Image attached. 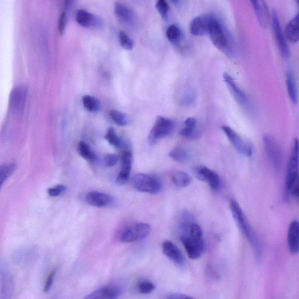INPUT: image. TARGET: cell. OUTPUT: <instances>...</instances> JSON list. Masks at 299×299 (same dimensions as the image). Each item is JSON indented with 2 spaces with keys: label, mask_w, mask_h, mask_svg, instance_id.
Masks as SVG:
<instances>
[{
  "label": "cell",
  "mask_w": 299,
  "mask_h": 299,
  "mask_svg": "<svg viewBox=\"0 0 299 299\" xmlns=\"http://www.w3.org/2000/svg\"><path fill=\"white\" fill-rule=\"evenodd\" d=\"M110 145L116 147H121L122 145V142L120 138L118 136L117 132L114 128H110L105 136Z\"/></svg>",
  "instance_id": "cell-33"
},
{
  "label": "cell",
  "mask_w": 299,
  "mask_h": 299,
  "mask_svg": "<svg viewBox=\"0 0 299 299\" xmlns=\"http://www.w3.org/2000/svg\"><path fill=\"white\" fill-rule=\"evenodd\" d=\"M166 37L170 43L178 45L182 40V34L180 28L175 25L169 26L166 31Z\"/></svg>",
  "instance_id": "cell-25"
},
{
  "label": "cell",
  "mask_w": 299,
  "mask_h": 299,
  "mask_svg": "<svg viewBox=\"0 0 299 299\" xmlns=\"http://www.w3.org/2000/svg\"><path fill=\"white\" fill-rule=\"evenodd\" d=\"M289 194L292 195L299 202V176L296 182H295L292 188H291Z\"/></svg>",
  "instance_id": "cell-42"
},
{
  "label": "cell",
  "mask_w": 299,
  "mask_h": 299,
  "mask_svg": "<svg viewBox=\"0 0 299 299\" xmlns=\"http://www.w3.org/2000/svg\"><path fill=\"white\" fill-rule=\"evenodd\" d=\"M156 8L160 16L167 20L168 16L169 6L166 0H157Z\"/></svg>",
  "instance_id": "cell-35"
},
{
  "label": "cell",
  "mask_w": 299,
  "mask_h": 299,
  "mask_svg": "<svg viewBox=\"0 0 299 299\" xmlns=\"http://www.w3.org/2000/svg\"><path fill=\"white\" fill-rule=\"evenodd\" d=\"M56 275V270H53V271L49 274L47 281L45 284L44 288V291L45 292H48L51 289L53 283H54V278Z\"/></svg>",
  "instance_id": "cell-41"
},
{
  "label": "cell",
  "mask_w": 299,
  "mask_h": 299,
  "mask_svg": "<svg viewBox=\"0 0 299 299\" xmlns=\"http://www.w3.org/2000/svg\"><path fill=\"white\" fill-rule=\"evenodd\" d=\"M119 42L121 47L126 50H132L134 47V42L124 31H121L119 35Z\"/></svg>",
  "instance_id": "cell-34"
},
{
  "label": "cell",
  "mask_w": 299,
  "mask_h": 299,
  "mask_svg": "<svg viewBox=\"0 0 299 299\" xmlns=\"http://www.w3.org/2000/svg\"><path fill=\"white\" fill-rule=\"evenodd\" d=\"M230 207L235 222L242 233L247 238L254 251L256 258H261L262 254L261 244H260L258 237L256 236L255 231L249 224L247 218L246 217L240 205L236 200L231 199L230 202Z\"/></svg>",
  "instance_id": "cell-2"
},
{
  "label": "cell",
  "mask_w": 299,
  "mask_h": 299,
  "mask_svg": "<svg viewBox=\"0 0 299 299\" xmlns=\"http://www.w3.org/2000/svg\"><path fill=\"white\" fill-rule=\"evenodd\" d=\"M133 157L130 151H125L122 156V168L117 178L118 185H123L128 181L132 167Z\"/></svg>",
  "instance_id": "cell-19"
},
{
  "label": "cell",
  "mask_w": 299,
  "mask_h": 299,
  "mask_svg": "<svg viewBox=\"0 0 299 299\" xmlns=\"http://www.w3.org/2000/svg\"><path fill=\"white\" fill-rule=\"evenodd\" d=\"M264 149L272 167L279 171L283 163L282 151L276 140L272 136L266 135L263 137Z\"/></svg>",
  "instance_id": "cell-5"
},
{
  "label": "cell",
  "mask_w": 299,
  "mask_h": 299,
  "mask_svg": "<svg viewBox=\"0 0 299 299\" xmlns=\"http://www.w3.org/2000/svg\"><path fill=\"white\" fill-rule=\"evenodd\" d=\"M133 188L138 191L157 194L160 192L162 185L159 179L150 175L139 173L132 179Z\"/></svg>",
  "instance_id": "cell-4"
},
{
  "label": "cell",
  "mask_w": 299,
  "mask_h": 299,
  "mask_svg": "<svg viewBox=\"0 0 299 299\" xmlns=\"http://www.w3.org/2000/svg\"><path fill=\"white\" fill-rule=\"evenodd\" d=\"M299 176V140L297 138L293 140L292 149H291L289 161H288L286 187L288 193L292 188L295 182Z\"/></svg>",
  "instance_id": "cell-3"
},
{
  "label": "cell",
  "mask_w": 299,
  "mask_h": 299,
  "mask_svg": "<svg viewBox=\"0 0 299 299\" xmlns=\"http://www.w3.org/2000/svg\"><path fill=\"white\" fill-rule=\"evenodd\" d=\"M272 25L274 37L281 55L284 59H288L290 56V50L287 43V39L281 28L278 15L275 10H273L271 13Z\"/></svg>",
  "instance_id": "cell-8"
},
{
  "label": "cell",
  "mask_w": 299,
  "mask_h": 299,
  "mask_svg": "<svg viewBox=\"0 0 299 299\" xmlns=\"http://www.w3.org/2000/svg\"><path fill=\"white\" fill-rule=\"evenodd\" d=\"M170 1L172 3L174 4L175 5H177V4H178L179 2V0H170Z\"/></svg>",
  "instance_id": "cell-46"
},
{
  "label": "cell",
  "mask_w": 299,
  "mask_h": 299,
  "mask_svg": "<svg viewBox=\"0 0 299 299\" xmlns=\"http://www.w3.org/2000/svg\"><path fill=\"white\" fill-rule=\"evenodd\" d=\"M212 16L202 15L193 19L190 24V32L193 36L202 37L208 34L209 25Z\"/></svg>",
  "instance_id": "cell-13"
},
{
  "label": "cell",
  "mask_w": 299,
  "mask_h": 299,
  "mask_svg": "<svg viewBox=\"0 0 299 299\" xmlns=\"http://www.w3.org/2000/svg\"><path fill=\"white\" fill-rule=\"evenodd\" d=\"M27 89L24 87H17L10 95V106L14 112L23 111L26 103Z\"/></svg>",
  "instance_id": "cell-16"
},
{
  "label": "cell",
  "mask_w": 299,
  "mask_h": 299,
  "mask_svg": "<svg viewBox=\"0 0 299 299\" xmlns=\"http://www.w3.org/2000/svg\"><path fill=\"white\" fill-rule=\"evenodd\" d=\"M68 13L63 11L61 14V17H60L59 24H58V30L60 35H62L65 34L67 24H68Z\"/></svg>",
  "instance_id": "cell-38"
},
{
  "label": "cell",
  "mask_w": 299,
  "mask_h": 299,
  "mask_svg": "<svg viewBox=\"0 0 299 299\" xmlns=\"http://www.w3.org/2000/svg\"><path fill=\"white\" fill-rule=\"evenodd\" d=\"M287 245L291 254L299 253V221L293 220L289 224L287 231Z\"/></svg>",
  "instance_id": "cell-17"
},
{
  "label": "cell",
  "mask_w": 299,
  "mask_h": 299,
  "mask_svg": "<svg viewBox=\"0 0 299 299\" xmlns=\"http://www.w3.org/2000/svg\"><path fill=\"white\" fill-rule=\"evenodd\" d=\"M78 151L80 156L86 160L92 161L96 159V155L86 142H80L79 143Z\"/></svg>",
  "instance_id": "cell-30"
},
{
  "label": "cell",
  "mask_w": 299,
  "mask_h": 299,
  "mask_svg": "<svg viewBox=\"0 0 299 299\" xmlns=\"http://www.w3.org/2000/svg\"><path fill=\"white\" fill-rule=\"evenodd\" d=\"M296 1L297 5H299V0H296Z\"/></svg>",
  "instance_id": "cell-47"
},
{
  "label": "cell",
  "mask_w": 299,
  "mask_h": 299,
  "mask_svg": "<svg viewBox=\"0 0 299 299\" xmlns=\"http://www.w3.org/2000/svg\"><path fill=\"white\" fill-rule=\"evenodd\" d=\"M76 20L80 26L94 30L103 29L104 24L99 17L86 10H80L76 13Z\"/></svg>",
  "instance_id": "cell-11"
},
{
  "label": "cell",
  "mask_w": 299,
  "mask_h": 299,
  "mask_svg": "<svg viewBox=\"0 0 299 299\" xmlns=\"http://www.w3.org/2000/svg\"><path fill=\"white\" fill-rule=\"evenodd\" d=\"M169 299H188L192 298V297L188 296V295L181 293H172L169 294L167 297Z\"/></svg>",
  "instance_id": "cell-43"
},
{
  "label": "cell",
  "mask_w": 299,
  "mask_h": 299,
  "mask_svg": "<svg viewBox=\"0 0 299 299\" xmlns=\"http://www.w3.org/2000/svg\"><path fill=\"white\" fill-rule=\"evenodd\" d=\"M254 11L260 26L266 28L269 23V13L265 0H259Z\"/></svg>",
  "instance_id": "cell-24"
},
{
  "label": "cell",
  "mask_w": 299,
  "mask_h": 299,
  "mask_svg": "<svg viewBox=\"0 0 299 299\" xmlns=\"http://www.w3.org/2000/svg\"><path fill=\"white\" fill-rule=\"evenodd\" d=\"M150 225L138 223L126 228L121 234V240L124 242H134L143 240L151 233Z\"/></svg>",
  "instance_id": "cell-7"
},
{
  "label": "cell",
  "mask_w": 299,
  "mask_h": 299,
  "mask_svg": "<svg viewBox=\"0 0 299 299\" xmlns=\"http://www.w3.org/2000/svg\"><path fill=\"white\" fill-rule=\"evenodd\" d=\"M83 103L84 107L91 112H97L100 110L101 103L96 97L85 96L83 97Z\"/></svg>",
  "instance_id": "cell-28"
},
{
  "label": "cell",
  "mask_w": 299,
  "mask_h": 299,
  "mask_svg": "<svg viewBox=\"0 0 299 299\" xmlns=\"http://www.w3.org/2000/svg\"><path fill=\"white\" fill-rule=\"evenodd\" d=\"M115 13L121 23L128 26H133L136 21V14L131 7L125 3L118 2L115 5Z\"/></svg>",
  "instance_id": "cell-12"
},
{
  "label": "cell",
  "mask_w": 299,
  "mask_h": 299,
  "mask_svg": "<svg viewBox=\"0 0 299 299\" xmlns=\"http://www.w3.org/2000/svg\"><path fill=\"white\" fill-rule=\"evenodd\" d=\"M172 181L177 187L185 188L191 184L192 179L186 172L179 171L172 176Z\"/></svg>",
  "instance_id": "cell-26"
},
{
  "label": "cell",
  "mask_w": 299,
  "mask_h": 299,
  "mask_svg": "<svg viewBox=\"0 0 299 299\" xmlns=\"http://www.w3.org/2000/svg\"><path fill=\"white\" fill-rule=\"evenodd\" d=\"M121 287L110 285L101 288L88 295L87 299H111L118 298L122 293Z\"/></svg>",
  "instance_id": "cell-20"
},
{
  "label": "cell",
  "mask_w": 299,
  "mask_h": 299,
  "mask_svg": "<svg viewBox=\"0 0 299 299\" xmlns=\"http://www.w3.org/2000/svg\"><path fill=\"white\" fill-rule=\"evenodd\" d=\"M196 126V120L194 118L190 117L186 119L184 122V126L182 128L179 133L183 137L191 136L195 131Z\"/></svg>",
  "instance_id": "cell-29"
},
{
  "label": "cell",
  "mask_w": 299,
  "mask_h": 299,
  "mask_svg": "<svg viewBox=\"0 0 299 299\" xmlns=\"http://www.w3.org/2000/svg\"><path fill=\"white\" fill-rule=\"evenodd\" d=\"M208 35L214 47L227 56L233 58L236 55V47L233 36L227 28L215 17L211 19Z\"/></svg>",
  "instance_id": "cell-1"
},
{
  "label": "cell",
  "mask_w": 299,
  "mask_h": 299,
  "mask_svg": "<svg viewBox=\"0 0 299 299\" xmlns=\"http://www.w3.org/2000/svg\"><path fill=\"white\" fill-rule=\"evenodd\" d=\"M15 169V164L12 163L2 165L0 167V184H1V186L13 174Z\"/></svg>",
  "instance_id": "cell-32"
},
{
  "label": "cell",
  "mask_w": 299,
  "mask_h": 299,
  "mask_svg": "<svg viewBox=\"0 0 299 299\" xmlns=\"http://www.w3.org/2000/svg\"><path fill=\"white\" fill-rule=\"evenodd\" d=\"M249 1L251 2L253 8L255 9L256 5H257L259 0H249Z\"/></svg>",
  "instance_id": "cell-45"
},
{
  "label": "cell",
  "mask_w": 299,
  "mask_h": 299,
  "mask_svg": "<svg viewBox=\"0 0 299 299\" xmlns=\"http://www.w3.org/2000/svg\"><path fill=\"white\" fill-rule=\"evenodd\" d=\"M286 87L288 96L294 105L298 101V94L296 76L292 70H289L286 75Z\"/></svg>",
  "instance_id": "cell-22"
},
{
  "label": "cell",
  "mask_w": 299,
  "mask_h": 299,
  "mask_svg": "<svg viewBox=\"0 0 299 299\" xmlns=\"http://www.w3.org/2000/svg\"><path fill=\"white\" fill-rule=\"evenodd\" d=\"M73 0H65L64 3V11L68 13V11L70 9V7L72 6Z\"/></svg>",
  "instance_id": "cell-44"
},
{
  "label": "cell",
  "mask_w": 299,
  "mask_h": 299,
  "mask_svg": "<svg viewBox=\"0 0 299 299\" xmlns=\"http://www.w3.org/2000/svg\"><path fill=\"white\" fill-rule=\"evenodd\" d=\"M180 240L190 258L197 259L201 256L204 247L193 242L185 235L181 234Z\"/></svg>",
  "instance_id": "cell-21"
},
{
  "label": "cell",
  "mask_w": 299,
  "mask_h": 299,
  "mask_svg": "<svg viewBox=\"0 0 299 299\" xmlns=\"http://www.w3.org/2000/svg\"><path fill=\"white\" fill-rule=\"evenodd\" d=\"M66 186L63 185H58L54 187L49 188L48 193L49 196L57 197L63 194L66 191Z\"/></svg>",
  "instance_id": "cell-39"
},
{
  "label": "cell",
  "mask_w": 299,
  "mask_h": 299,
  "mask_svg": "<svg viewBox=\"0 0 299 299\" xmlns=\"http://www.w3.org/2000/svg\"><path fill=\"white\" fill-rule=\"evenodd\" d=\"M109 115L112 120L119 126H125L129 124L128 116L121 111L111 110Z\"/></svg>",
  "instance_id": "cell-31"
},
{
  "label": "cell",
  "mask_w": 299,
  "mask_h": 299,
  "mask_svg": "<svg viewBox=\"0 0 299 299\" xmlns=\"http://www.w3.org/2000/svg\"><path fill=\"white\" fill-rule=\"evenodd\" d=\"M196 174L200 180L205 182L213 191H217L220 186L219 176L211 169L205 166L196 169Z\"/></svg>",
  "instance_id": "cell-14"
},
{
  "label": "cell",
  "mask_w": 299,
  "mask_h": 299,
  "mask_svg": "<svg viewBox=\"0 0 299 299\" xmlns=\"http://www.w3.org/2000/svg\"><path fill=\"white\" fill-rule=\"evenodd\" d=\"M118 161V157L117 155L114 154H108L105 158V163L107 166L111 167L117 163Z\"/></svg>",
  "instance_id": "cell-40"
},
{
  "label": "cell",
  "mask_w": 299,
  "mask_h": 299,
  "mask_svg": "<svg viewBox=\"0 0 299 299\" xmlns=\"http://www.w3.org/2000/svg\"><path fill=\"white\" fill-rule=\"evenodd\" d=\"M221 129L223 130L228 139L229 140L230 143L238 153L247 157L252 156L253 149L250 143L242 138L240 135H238L236 132H235L229 126H221Z\"/></svg>",
  "instance_id": "cell-9"
},
{
  "label": "cell",
  "mask_w": 299,
  "mask_h": 299,
  "mask_svg": "<svg viewBox=\"0 0 299 299\" xmlns=\"http://www.w3.org/2000/svg\"><path fill=\"white\" fill-rule=\"evenodd\" d=\"M175 122L172 119L163 117H158L148 136L149 142L151 145L158 140L171 134L175 127Z\"/></svg>",
  "instance_id": "cell-6"
},
{
  "label": "cell",
  "mask_w": 299,
  "mask_h": 299,
  "mask_svg": "<svg viewBox=\"0 0 299 299\" xmlns=\"http://www.w3.org/2000/svg\"><path fill=\"white\" fill-rule=\"evenodd\" d=\"M155 289L154 284L149 281H143L138 285V290L142 294H149Z\"/></svg>",
  "instance_id": "cell-37"
},
{
  "label": "cell",
  "mask_w": 299,
  "mask_h": 299,
  "mask_svg": "<svg viewBox=\"0 0 299 299\" xmlns=\"http://www.w3.org/2000/svg\"><path fill=\"white\" fill-rule=\"evenodd\" d=\"M284 34L290 43L295 44L299 41V13L288 23Z\"/></svg>",
  "instance_id": "cell-23"
},
{
  "label": "cell",
  "mask_w": 299,
  "mask_h": 299,
  "mask_svg": "<svg viewBox=\"0 0 299 299\" xmlns=\"http://www.w3.org/2000/svg\"><path fill=\"white\" fill-rule=\"evenodd\" d=\"M169 155L172 160L179 163H186L190 158L188 151L179 147L172 149Z\"/></svg>",
  "instance_id": "cell-27"
},
{
  "label": "cell",
  "mask_w": 299,
  "mask_h": 299,
  "mask_svg": "<svg viewBox=\"0 0 299 299\" xmlns=\"http://www.w3.org/2000/svg\"><path fill=\"white\" fill-rule=\"evenodd\" d=\"M85 198L89 205L97 207L111 206L115 201L113 196L107 193L95 191L88 192Z\"/></svg>",
  "instance_id": "cell-15"
},
{
  "label": "cell",
  "mask_w": 299,
  "mask_h": 299,
  "mask_svg": "<svg viewBox=\"0 0 299 299\" xmlns=\"http://www.w3.org/2000/svg\"><path fill=\"white\" fill-rule=\"evenodd\" d=\"M162 250L163 254L176 264L180 266L184 265V256L173 242L170 240L165 241L162 245Z\"/></svg>",
  "instance_id": "cell-18"
},
{
  "label": "cell",
  "mask_w": 299,
  "mask_h": 299,
  "mask_svg": "<svg viewBox=\"0 0 299 299\" xmlns=\"http://www.w3.org/2000/svg\"><path fill=\"white\" fill-rule=\"evenodd\" d=\"M195 100V91L191 89H188L183 96L181 104L183 106L189 107L194 103Z\"/></svg>",
  "instance_id": "cell-36"
},
{
  "label": "cell",
  "mask_w": 299,
  "mask_h": 299,
  "mask_svg": "<svg viewBox=\"0 0 299 299\" xmlns=\"http://www.w3.org/2000/svg\"><path fill=\"white\" fill-rule=\"evenodd\" d=\"M223 79L230 93L233 95L237 103L246 110L251 111L252 106L250 101H249L247 95L240 89L233 77L226 73L223 75Z\"/></svg>",
  "instance_id": "cell-10"
}]
</instances>
